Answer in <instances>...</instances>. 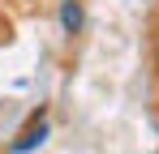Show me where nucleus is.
<instances>
[{"instance_id": "nucleus-1", "label": "nucleus", "mask_w": 159, "mask_h": 154, "mask_svg": "<svg viewBox=\"0 0 159 154\" xmlns=\"http://www.w3.org/2000/svg\"><path fill=\"white\" fill-rule=\"evenodd\" d=\"M43 141H48V120H43V116H34V120L13 137V146H9V150H13V154H26V150H34V146H43Z\"/></svg>"}, {"instance_id": "nucleus-2", "label": "nucleus", "mask_w": 159, "mask_h": 154, "mask_svg": "<svg viewBox=\"0 0 159 154\" xmlns=\"http://www.w3.org/2000/svg\"><path fill=\"white\" fill-rule=\"evenodd\" d=\"M86 13H82V0H60V30L65 34H78Z\"/></svg>"}]
</instances>
